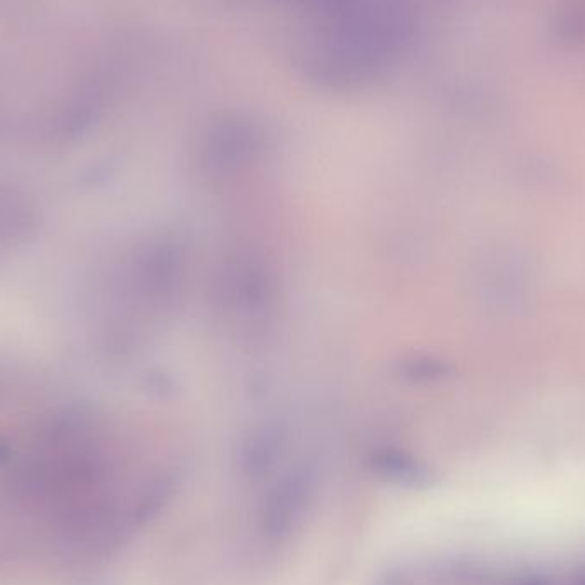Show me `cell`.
I'll list each match as a JSON object with an SVG mask.
<instances>
[{
  "mask_svg": "<svg viewBox=\"0 0 585 585\" xmlns=\"http://www.w3.org/2000/svg\"><path fill=\"white\" fill-rule=\"evenodd\" d=\"M35 214L23 194L0 184V257L16 249L28 237Z\"/></svg>",
  "mask_w": 585,
  "mask_h": 585,
  "instance_id": "6da1fadb",
  "label": "cell"
}]
</instances>
